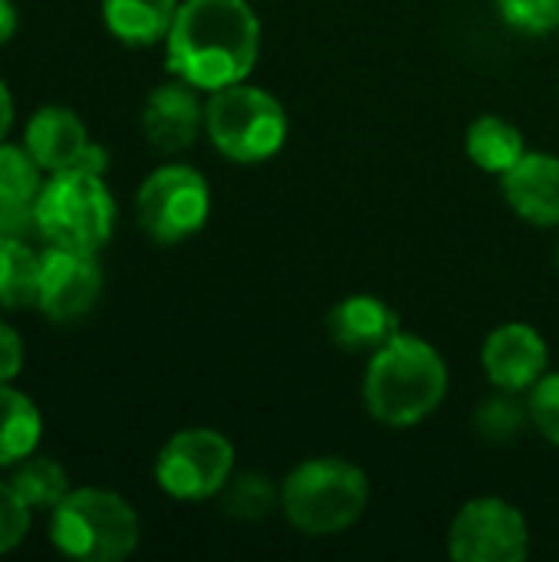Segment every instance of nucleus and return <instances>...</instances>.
Segmentation results:
<instances>
[{
	"label": "nucleus",
	"instance_id": "obj_22",
	"mask_svg": "<svg viewBox=\"0 0 559 562\" xmlns=\"http://www.w3.org/2000/svg\"><path fill=\"white\" fill-rule=\"evenodd\" d=\"M273 504H280V494L260 474L231 477L224 487V510L234 520H260L273 510Z\"/></svg>",
	"mask_w": 559,
	"mask_h": 562
},
{
	"label": "nucleus",
	"instance_id": "obj_16",
	"mask_svg": "<svg viewBox=\"0 0 559 562\" xmlns=\"http://www.w3.org/2000/svg\"><path fill=\"white\" fill-rule=\"evenodd\" d=\"M43 188V168L23 145L0 142V234L23 237L36 231L33 204Z\"/></svg>",
	"mask_w": 559,
	"mask_h": 562
},
{
	"label": "nucleus",
	"instance_id": "obj_2",
	"mask_svg": "<svg viewBox=\"0 0 559 562\" xmlns=\"http://www.w3.org/2000/svg\"><path fill=\"white\" fill-rule=\"evenodd\" d=\"M448 395V366L441 352L399 333L372 352L362 379L366 412L389 428H412L425 422Z\"/></svg>",
	"mask_w": 559,
	"mask_h": 562
},
{
	"label": "nucleus",
	"instance_id": "obj_5",
	"mask_svg": "<svg viewBox=\"0 0 559 562\" xmlns=\"http://www.w3.org/2000/svg\"><path fill=\"white\" fill-rule=\"evenodd\" d=\"M115 198L105 175L86 168H66L46 175L33 217L36 234L53 247H69L82 254H99L115 234Z\"/></svg>",
	"mask_w": 559,
	"mask_h": 562
},
{
	"label": "nucleus",
	"instance_id": "obj_12",
	"mask_svg": "<svg viewBox=\"0 0 559 562\" xmlns=\"http://www.w3.org/2000/svg\"><path fill=\"white\" fill-rule=\"evenodd\" d=\"M204 128V105L191 82L175 79L148 92L142 105V132L158 151H185Z\"/></svg>",
	"mask_w": 559,
	"mask_h": 562
},
{
	"label": "nucleus",
	"instance_id": "obj_24",
	"mask_svg": "<svg viewBox=\"0 0 559 562\" xmlns=\"http://www.w3.org/2000/svg\"><path fill=\"white\" fill-rule=\"evenodd\" d=\"M507 26L521 33H550L559 30V0H494Z\"/></svg>",
	"mask_w": 559,
	"mask_h": 562
},
{
	"label": "nucleus",
	"instance_id": "obj_10",
	"mask_svg": "<svg viewBox=\"0 0 559 562\" xmlns=\"http://www.w3.org/2000/svg\"><path fill=\"white\" fill-rule=\"evenodd\" d=\"M102 296V267L96 254L46 247L40 254L36 310L53 323L82 319Z\"/></svg>",
	"mask_w": 559,
	"mask_h": 562
},
{
	"label": "nucleus",
	"instance_id": "obj_7",
	"mask_svg": "<svg viewBox=\"0 0 559 562\" xmlns=\"http://www.w3.org/2000/svg\"><path fill=\"white\" fill-rule=\"evenodd\" d=\"M138 227L161 247L194 237L211 217V188L191 165L155 168L135 194Z\"/></svg>",
	"mask_w": 559,
	"mask_h": 562
},
{
	"label": "nucleus",
	"instance_id": "obj_3",
	"mask_svg": "<svg viewBox=\"0 0 559 562\" xmlns=\"http://www.w3.org/2000/svg\"><path fill=\"white\" fill-rule=\"evenodd\" d=\"M369 494V477L353 461L310 458L280 484V510L293 530L306 537H333L366 514Z\"/></svg>",
	"mask_w": 559,
	"mask_h": 562
},
{
	"label": "nucleus",
	"instance_id": "obj_27",
	"mask_svg": "<svg viewBox=\"0 0 559 562\" xmlns=\"http://www.w3.org/2000/svg\"><path fill=\"white\" fill-rule=\"evenodd\" d=\"M23 369V339L16 336L13 326L0 319V385L16 379Z\"/></svg>",
	"mask_w": 559,
	"mask_h": 562
},
{
	"label": "nucleus",
	"instance_id": "obj_20",
	"mask_svg": "<svg viewBox=\"0 0 559 562\" xmlns=\"http://www.w3.org/2000/svg\"><path fill=\"white\" fill-rule=\"evenodd\" d=\"M40 254L16 234H0V310L36 306Z\"/></svg>",
	"mask_w": 559,
	"mask_h": 562
},
{
	"label": "nucleus",
	"instance_id": "obj_17",
	"mask_svg": "<svg viewBox=\"0 0 559 562\" xmlns=\"http://www.w3.org/2000/svg\"><path fill=\"white\" fill-rule=\"evenodd\" d=\"M178 7V0H102V23L125 46H155L168 36Z\"/></svg>",
	"mask_w": 559,
	"mask_h": 562
},
{
	"label": "nucleus",
	"instance_id": "obj_18",
	"mask_svg": "<svg viewBox=\"0 0 559 562\" xmlns=\"http://www.w3.org/2000/svg\"><path fill=\"white\" fill-rule=\"evenodd\" d=\"M43 441V415L36 402L13 389L0 385V468H16L23 458L36 454Z\"/></svg>",
	"mask_w": 559,
	"mask_h": 562
},
{
	"label": "nucleus",
	"instance_id": "obj_28",
	"mask_svg": "<svg viewBox=\"0 0 559 562\" xmlns=\"http://www.w3.org/2000/svg\"><path fill=\"white\" fill-rule=\"evenodd\" d=\"M20 26V13H16V3L13 0H0V46H7L13 40Z\"/></svg>",
	"mask_w": 559,
	"mask_h": 562
},
{
	"label": "nucleus",
	"instance_id": "obj_25",
	"mask_svg": "<svg viewBox=\"0 0 559 562\" xmlns=\"http://www.w3.org/2000/svg\"><path fill=\"white\" fill-rule=\"evenodd\" d=\"M30 524H33V507L13 491L10 481H0V557L13 553L26 540Z\"/></svg>",
	"mask_w": 559,
	"mask_h": 562
},
{
	"label": "nucleus",
	"instance_id": "obj_23",
	"mask_svg": "<svg viewBox=\"0 0 559 562\" xmlns=\"http://www.w3.org/2000/svg\"><path fill=\"white\" fill-rule=\"evenodd\" d=\"M527 422H530V408H527L524 402L511 398V392H504V395L484 402V405L478 408V415H474L478 435L488 438V441H497V445L517 438V435L524 431Z\"/></svg>",
	"mask_w": 559,
	"mask_h": 562
},
{
	"label": "nucleus",
	"instance_id": "obj_9",
	"mask_svg": "<svg viewBox=\"0 0 559 562\" xmlns=\"http://www.w3.org/2000/svg\"><path fill=\"white\" fill-rule=\"evenodd\" d=\"M448 553L458 562H521L530 553L524 514L501 497L468 501L448 527Z\"/></svg>",
	"mask_w": 559,
	"mask_h": 562
},
{
	"label": "nucleus",
	"instance_id": "obj_26",
	"mask_svg": "<svg viewBox=\"0 0 559 562\" xmlns=\"http://www.w3.org/2000/svg\"><path fill=\"white\" fill-rule=\"evenodd\" d=\"M530 425L559 448V372H547L534 389H530Z\"/></svg>",
	"mask_w": 559,
	"mask_h": 562
},
{
	"label": "nucleus",
	"instance_id": "obj_15",
	"mask_svg": "<svg viewBox=\"0 0 559 562\" xmlns=\"http://www.w3.org/2000/svg\"><path fill=\"white\" fill-rule=\"evenodd\" d=\"M326 333L343 352H376L402 333V319L385 300L353 293L329 310Z\"/></svg>",
	"mask_w": 559,
	"mask_h": 562
},
{
	"label": "nucleus",
	"instance_id": "obj_8",
	"mask_svg": "<svg viewBox=\"0 0 559 562\" xmlns=\"http://www.w3.org/2000/svg\"><path fill=\"white\" fill-rule=\"evenodd\" d=\"M234 477V445L214 428L175 431L155 458V484L171 501H208Z\"/></svg>",
	"mask_w": 559,
	"mask_h": 562
},
{
	"label": "nucleus",
	"instance_id": "obj_29",
	"mask_svg": "<svg viewBox=\"0 0 559 562\" xmlns=\"http://www.w3.org/2000/svg\"><path fill=\"white\" fill-rule=\"evenodd\" d=\"M10 128H13V95H10L7 82L0 79V142L10 135Z\"/></svg>",
	"mask_w": 559,
	"mask_h": 562
},
{
	"label": "nucleus",
	"instance_id": "obj_14",
	"mask_svg": "<svg viewBox=\"0 0 559 562\" xmlns=\"http://www.w3.org/2000/svg\"><path fill=\"white\" fill-rule=\"evenodd\" d=\"M504 201L517 217L537 227H559V158L527 151L511 171L501 175Z\"/></svg>",
	"mask_w": 559,
	"mask_h": 562
},
{
	"label": "nucleus",
	"instance_id": "obj_19",
	"mask_svg": "<svg viewBox=\"0 0 559 562\" xmlns=\"http://www.w3.org/2000/svg\"><path fill=\"white\" fill-rule=\"evenodd\" d=\"M465 151L481 171L501 178L504 171H511L527 155V145H524V135L514 122H507L501 115H481L468 125Z\"/></svg>",
	"mask_w": 559,
	"mask_h": 562
},
{
	"label": "nucleus",
	"instance_id": "obj_21",
	"mask_svg": "<svg viewBox=\"0 0 559 562\" xmlns=\"http://www.w3.org/2000/svg\"><path fill=\"white\" fill-rule=\"evenodd\" d=\"M10 484H13V491H16L33 510H53V507L72 491L66 471H63L53 458H43V454L23 458V461L13 468Z\"/></svg>",
	"mask_w": 559,
	"mask_h": 562
},
{
	"label": "nucleus",
	"instance_id": "obj_1",
	"mask_svg": "<svg viewBox=\"0 0 559 562\" xmlns=\"http://www.w3.org/2000/svg\"><path fill=\"white\" fill-rule=\"evenodd\" d=\"M260 56V20L247 0H185L165 36V66L194 89L244 82Z\"/></svg>",
	"mask_w": 559,
	"mask_h": 562
},
{
	"label": "nucleus",
	"instance_id": "obj_13",
	"mask_svg": "<svg viewBox=\"0 0 559 562\" xmlns=\"http://www.w3.org/2000/svg\"><path fill=\"white\" fill-rule=\"evenodd\" d=\"M89 145L86 122L69 105H40L23 125V148L43 168V175L76 168Z\"/></svg>",
	"mask_w": 559,
	"mask_h": 562
},
{
	"label": "nucleus",
	"instance_id": "obj_6",
	"mask_svg": "<svg viewBox=\"0 0 559 562\" xmlns=\"http://www.w3.org/2000/svg\"><path fill=\"white\" fill-rule=\"evenodd\" d=\"M204 132L224 158L257 165L283 148L290 122L283 105L267 89L244 79L211 92L204 102Z\"/></svg>",
	"mask_w": 559,
	"mask_h": 562
},
{
	"label": "nucleus",
	"instance_id": "obj_30",
	"mask_svg": "<svg viewBox=\"0 0 559 562\" xmlns=\"http://www.w3.org/2000/svg\"><path fill=\"white\" fill-rule=\"evenodd\" d=\"M557 263H559V247H557Z\"/></svg>",
	"mask_w": 559,
	"mask_h": 562
},
{
	"label": "nucleus",
	"instance_id": "obj_11",
	"mask_svg": "<svg viewBox=\"0 0 559 562\" xmlns=\"http://www.w3.org/2000/svg\"><path fill=\"white\" fill-rule=\"evenodd\" d=\"M484 372L501 392H530L550 366V352L544 336L527 323H504L497 326L481 352Z\"/></svg>",
	"mask_w": 559,
	"mask_h": 562
},
{
	"label": "nucleus",
	"instance_id": "obj_4",
	"mask_svg": "<svg viewBox=\"0 0 559 562\" xmlns=\"http://www.w3.org/2000/svg\"><path fill=\"white\" fill-rule=\"evenodd\" d=\"M135 507L102 487H76L49 510V543L76 562H122L138 550Z\"/></svg>",
	"mask_w": 559,
	"mask_h": 562
}]
</instances>
